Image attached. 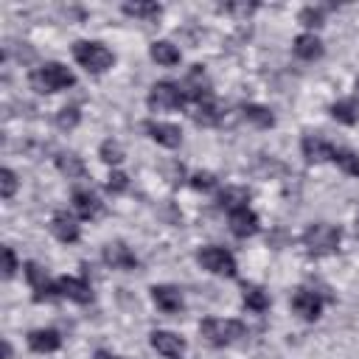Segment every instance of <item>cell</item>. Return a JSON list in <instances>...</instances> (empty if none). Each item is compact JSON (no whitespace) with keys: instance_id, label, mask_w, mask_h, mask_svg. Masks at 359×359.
I'll return each instance as SVG.
<instances>
[{"instance_id":"cell-18","label":"cell","mask_w":359,"mask_h":359,"mask_svg":"<svg viewBox=\"0 0 359 359\" xmlns=\"http://www.w3.org/2000/svg\"><path fill=\"white\" fill-rule=\"evenodd\" d=\"M247 199H250V191L247 188H241V185H227L222 194H219V208H224V210H241V208H247Z\"/></svg>"},{"instance_id":"cell-19","label":"cell","mask_w":359,"mask_h":359,"mask_svg":"<svg viewBox=\"0 0 359 359\" xmlns=\"http://www.w3.org/2000/svg\"><path fill=\"white\" fill-rule=\"evenodd\" d=\"M73 208L81 219H95L101 213V202L90 191H73Z\"/></svg>"},{"instance_id":"cell-30","label":"cell","mask_w":359,"mask_h":359,"mask_svg":"<svg viewBox=\"0 0 359 359\" xmlns=\"http://www.w3.org/2000/svg\"><path fill=\"white\" fill-rule=\"evenodd\" d=\"M14 191H17V174L11 168H3L0 171V196L3 199H11Z\"/></svg>"},{"instance_id":"cell-2","label":"cell","mask_w":359,"mask_h":359,"mask_svg":"<svg viewBox=\"0 0 359 359\" xmlns=\"http://www.w3.org/2000/svg\"><path fill=\"white\" fill-rule=\"evenodd\" d=\"M342 241V230L334 227V224H325V222H317V224H309L306 233H303V244L311 255H328V252H337Z\"/></svg>"},{"instance_id":"cell-37","label":"cell","mask_w":359,"mask_h":359,"mask_svg":"<svg viewBox=\"0 0 359 359\" xmlns=\"http://www.w3.org/2000/svg\"><path fill=\"white\" fill-rule=\"evenodd\" d=\"M356 90H359V81H356Z\"/></svg>"},{"instance_id":"cell-28","label":"cell","mask_w":359,"mask_h":359,"mask_svg":"<svg viewBox=\"0 0 359 359\" xmlns=\"http://www.w3.org/2000/svg\"><path fill=\"white\" fill-rule=\"evenodd\" d=\"M334 163H337L345 174L359 177V154H353V151H348V149H337V151H334Z\"/></svg>"},{"instance_id":"cell-14","label":"cell","mask_w":359,"mask_h":359,"mask_svg":"<svg viewBox=\"0 0 359 359\" xmlns=\"http://www.w3.org/2000/svg\"><path fill=\"white\" fill-rule=\"evenodd\" d=\"M334 146L331 143H325L323 137H317V135H306L303 137V157L309 160V163H323V160H334Z\"/></svg>"},{"instance_id":"cell-24","label":"cell","mask_w":359,"mask_h":359,"mask_svg":"<svg viewBox=\"0 0 359 359\" xmlns=\"http://www.w3.org/2000/svg\"><path fill=\"white\" fill-rule=\"evenodd\" d=\"M331 118L339 123H356L359 121V104L353 98H342V101L331 104Z\"/></svg>"},{"instance_id":"cell-13","label":"cell","mask_w":359,"mask_h":359,"mask_svg":"<svg viewBox=\"0 0 359 359\" xmlns=\"http://www.w3.org/2000/svg\"><path fill=\"white\" fill-rule=\"evenodd\" d=\"M50 230H53V236H56L59 241H65V244H73V241L79 238V224H76V219H73L67 210H56V213H53Z\"/></svg>"},{"instance_id":"cell-11","label":"cell","mask_w":359,"mask_h":359,"mask_svg":"<svg viewBox=\"0 0 359 359\" xmlns=\"http://www.w3.org/2000/svg\"><path fill=\"white\" fill-rule=\"evenodd\" d=\"M292 309L303 317V320H317L320 311H323V297L317 292H309V289H300L294 297H292Z\"/></svg>"},{"instance_id":"cell-5","label":"cell","mask_w":359,"mask_h":359,"mask_svg":"<svg viewBox=\"0 0 359 359\" xmlns=\"http://www.w3.org/2000/svg\"><path fill=\"white\" fill-rule=\"evenodd\" d=\"M185 104V93L180 84L174 81H157L151 90H149V107L157 109V112H165V109H177Z\"/></svg>"},{"instance_id":"cell-16","label":"cell","mask_w":359,"mask_h":359,"mask_svg":"<svg viewBox=\"0 0 359 359\" xmlns=\"http://www.w3.org/2000/svg\"><path fill=\"white\" fill-rule=\"evenodd\" d=\"M151 297H154L157 309H163L165 314H177L182 309V292L177 286H154Z\"/></svg>"},{"instance_id":"cell-26","label":"cell","mask_w":359,"mask_h":359,"mask_svg":"<svg viewBox=\"0 0 359 359\" xmlns=\"http://www.w3.org/2000/svg\"><path fill=\"white\" fill-rule=\"evenodd\" d=\"M123 11H126L129 17H140V20H154V17H160L163 6H160V3H123Z\"/></svg>"},{"instance_id":"cell-32","label":"cell","mask_w":359,"mask_h":359,"mask_svg":"<svg viewBox=\"0 0 359 359\" xmlns=\"http://www.w3.org/2000/svg\"><path fill=\"white\" fill-rule=\"evenodd\" d=\"M129 188V177L123 174V171H112L109 177H107V191L109 194H123Z\"/></svg>"},{"instance_id":"cell-31","label":"cell","mask_w":359,"mask_h":359,"mask_svg":"<svg viewBox=\"0 0 359 359\" xmlns=\"http://www.w3.org/2000/svg\"><path fill=\"white\" fill-rule=\"evenodd\" d=\"M76 123H79V109L76 107H62L56 112V126L59 129H73Z\"/></svg>"},{"instance_id":"cell-27","label":"cell","mask_w":359,"mask_h":359,"mask_svg":"<svg viewBox=\"0 0 359 359\" xmlns=\"http://www.w3.org/2000/svg\"><path fill=\"white\" fill-rule=\"evenodd\" d=\"M56 165H59V171L67 174V177H84V163H81V157H76V154H59V157H56Z\"/></svg>"},{"instance_id":"cell-23","label":"cell","mask_w":359,"mask_h":359,"mask_svg":"<svg viewBox=\"0 0 359 359\" xmlns=\"http://www.w3.org/2000/svg\"><path fill=\"white\" fill-rule=\"evenodd\" d=\"M241 115H244V121H250L252 126H261V129H269V126L275 123V115H272L266 107H261V104H247V107H241Z\"/></svg>"},{"instance_id":"cell-4","label":"cell","mask_w":359,"mask_h":359,"mask_svg":"<svg viewBox=\"0 0 359 359\" xmlns=\"http://www.w3.org/2000/svg\"><path fill=\"white\" fill-rule=\"evenodd\" d=\"M199 334H202L210 345L224 348V345H233L236 339H241V337L247 334V328H244L238 320H216V317H210V320H202Z\"/></svg>"},{"instance_id":"cell-3","label":"cell","mask_w":359,"mask_h":359,"mask_svg":"<svg viewBox=\"0 0 359 359\" xmlns=\"http://www.w3.org/2000/svg\"><path fill=\"white\" fill-rule=\"evenodd\" d=\"M73 56H76V62L87 73H104L115 62V56H112L109 48H104L101 42H87V39H81V42L73 45Z\"/></svg>"},{"instance_id":"cell-10","label":"cell","mask_w":359,"mask_h":359,"mask_svg":"<svg viewBox=\"0 0 359 359\" xmlns=\"http://www.w3.org/2000/svg\"><path fill=\"white\" fill-rule=\"evenodd\" d=\"M146 132H149L151 140H157V143L165 146V149H177V146L182 143V132H180V126H174V123L149 121V123H146Z\"/></svg>"},{"instance_id":"cell-15","label":"cell","mask_w":359,"mask_h":359,"mask_svg":"<svg viewBox=\"0 0 359 359\" xmlns=\"http://www.w3.org/2000/svg\"><path fill=\"white\" fill-rule=\"evenodd\" d=\"M230 230H233L238 238L255 236V233H258V216H255L250 208L233 210V213H230Z\"/></svg>"},{"instance_id":"cell-35","label":"cell","mask_w":359,"mask_h":359,"mask_svg":"<svg viewBox=\"0 0 359 359\" xmlns=\"http://www.w3.org/2000/svg\"><path fill=\"white\" fill-rule=\"evenodd\" d=\"M14 272H17V255L11 247H3V275L11 278Z\"/></svg>"},{"instance_id":"cell-17","label":"cell","mask_w":359,"mask_h":359,"mask_svg":"<svg viewBox=\"0 0 359 359\" xmlns=\"http://www.w3.org/2000/svg\"><path fill=\"white\" fill-rule=\"evenodd\" d=\"M28 345H31L36 353H50V351H56V348L62 345V337H59V331H53V328H36V331L28 334Z\"/></svg>"},{"instance_id":"cell-7","label":"cell","mask_w":359,"mask_h":359,"mask_svg":"<svg viewBox=\"0 0 359 359\" xmlns=\"http://www.w3.org/2000/svg\"><path fill=\"white\" fill-rule=\"evenodd\" d=\"M25 278H28V283H31V289H34V300H53V297H59V283H53L50 278H48V272L39 266V264H34V261H28L25 264Z\"/></svg>"},{"instance_id":"cell-25","label":"cell","mask_w":359,"mask_h":359,"mask_svg":"<svg viewBox=\"0 0 359 359\" xmlns=\"http://www.w3.org/2000/svg\"><path fill=\"white\" fill-rule=\"evenodd\" d=\"M244 306L250 311H266L269 309V297L261 286H244Z\"/></svg>"},{"instance_id":"cell-1","label":"cell","mask_w":359,"mask_h":359,"mask_svg":"<svg viewBox=\"0 0 359 359\" xmlns=\"http://www.w3.org/2000/svg\"><path fill=\"white\" fill-rule=\"evenodd\" d=\"M73 84H76V76L59 62H48L31 73V87L36 93H56V90H67Z\"/></svg>"},{"instance_id":"cell-12","label":"cell","mask_w":359,"mask_h":359,"mask_svg":"<svg viewBox=\"0 0 359 359\" xmlns=\"http://www.w3.org/2000/svg\"><path fill=\"white\" fill-rule=\"evenodd\" d=\"M104 261H107L112 269H135V266H137V255H135L126 244H121V241L104 247Z\"/></svg>"},{"instance_id":"cell-34","label":"cell","mask_w":359,"mask_h":359,"mask_svg":"<svg viewBox=\"0 0 359 359\" xmlns=\"http://www.w3.org/2000/svg\"><path fill=\"white\" fill-rule=\"evenodd\" d=\"M300 22L309 25V28H317V25H323V11L314 8V6H309V8L300 11Z\"/></svg>"},{"instance_id":"cell-36","label":"cell","mask_w":359,"mask_h":359,"mask_svg":"<svg viewBox=\"0 0 359 359\" xmlns=\"http://www.w3.org/2000/svg\"><path fill=\"white\" fill-rule=\"evenodd\" d=\"M95 359H118V356H112V353H107V351H98Z\"/></svg>"},{"instance_id":"cell-21","label":"cell","mask_w":359,"mask_h":359,"mask_svg":"<svg viewBox=\"0 0 359 359\" xmlns=\"http://www.w3.org/2000/svg\"><path fill=\"white\" fill-rule=\"evenodd\" d=\"M294 53L300 56V59H320L323 56V42L314 36V34H300L297 39H294Z\"/></svg>"},{"instance_id":"cell-8","label":"cell","mask_w":359,"mask_h":359,"mask_svg":"<svg viewBox=\"0 0 359 359\" xmlns=\"http://www.w3.org/2000/svg\"><path fill=\"white\" fill-rule=\"evenodd\" d=\"M151 348L165 359H180L185 353V339L174 331H151Z\"/></svg>"},{"instance_id":"cell-29","label":"cell","mask_w":359,"mask_h":359,"mask_svg":"<svg viewBox=\"0 0 359 359\" xmlns=\"http://www.w3.org/2000/svg\"><path fill=\"white\" fill-rule=\"evenodd\" d=\"M98 154H101L104 163H112V165L123 160V149H121V143H115V140H104L101 149H98Z\"/></svg>"},{"instance_id":"cell-6","label":"cell","mask_w":359,"mask_h":359,"mask_svg":"<svg viewBox=\"0 0 359 359\" xmlns=\"http://www.w3.org/2000/svg\"><path fill=\"white\" fill-rule=\"evenodd\" d=\"M196 258H199V264H202L208 272H213V275H227V278L236 275V258H233L224 247H202Z\"/></svg>"},{"instance_id":"cell-33","label":"cell","mask_w":359,"mask_h":359,"mask_svg":"<svg viewBox=\"0 0 359 359\" xmlns=\"http://www.w3.org/2000/svg\"><path fill=\"white\" fill-rule=\"evenodd\" d=\"M191 185H194L196 191H210V188H216V177H213L210 171H196V174L191 177Z\"/></svg>"},{"instance_id":"cell-9","label":"cell","mask_w":359,"mask_h":359,"mask_svg":"<svg viewBox=\"0 0 359 359\" xmlns=\"http://www.w3.org/2000/svg\"><path fill=\"white\" fill-rule=\"evenodd\" d=\"M59 283V294H65L67 300L73 303H90L93 300V289L84 278H73V275H65L56 280Z\"/></svg>"},{"instance_id":"cell-22","label":"cell","mask_w":359,"mask_h":359,"mask_svg":"<svg viewBox=\"0 0 359 359\" xmlns=\"http://www.w3.org/2000/svg\"><path fill=\"white\" fill-rule=\"evenodd\" d=\"M151 59L157 65H163V67H171V65L180 62V48L171 45V42H165V39H160V42L151 45Z\"/></svg>"},{"instance_id":"cell-20","label":"cell","mask_w":359,"mask_h":359,"mask_svg":"<svg viewBox=\"0 0 359 359\" xmlns=\"http://www.w3.org/2000/svg\"><path fill=\"white\" fill-rule=\"evenodd\" d=\"M191 118H194L196 123H202V126H216V123L222 121V112H219V107H216L210 98H202V101H196Z\"/></svg>"}]
</instances>
